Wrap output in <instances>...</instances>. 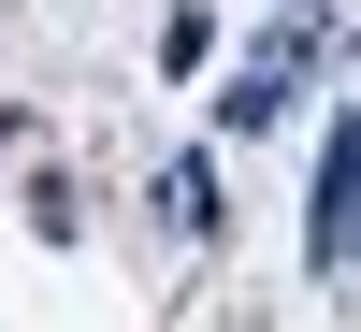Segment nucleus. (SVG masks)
<instances>
[{
  "label": "nucleus",
  "mask_w": 361,
  "mask_h": 332,
  "mask_svg": "<svg viewBox=\"0 0 361 332\" xmlns=\"http://www.w3.org/2000/svg\"><path fill=\"white\" fill-rule=\"evenodd\" d=\"M289 15H304V0H289Z\"/></svg>",
  "instance_id": "5"
},
{
  "label": "nucleus",
  "mask_w": 361,
  "mask_h": 332,
  "mask_svg": "<svg viewBox=\"0 0 361 332\" xmlns=\"http://www.w3.org/2000/svg\"><path fill=\"white\" fill-rule=\"evenodd\" d=\"M145 202H159V217L202 246V231H217V159H159V188H145Z\"/></svg>",
  "instance_id": "3"
},
{
  "label": "nucleus",
  "mask_w": 361,
  "mask_h": 332,
  "mask_svg": "<svg viewBox=\"0 0 361 332\" xmlns=\"http://www.w3.org/2000/svg\"><path fill=\"white\" fill-rule=\"evenodd\" d=\"M318 44H333V29H318V0H304V15H289V29H275L260 58H231V73H217V130H231V145H260V130H275L289 102H304Z\"/></svg>",
  "instance_id": "1"
},
{
  "label": "nucleus",
  "mask_w": 361,
  "mask_h": 332,
  "mask_svg": "<svg viewBox=\"0 0 361 332\" xmlns=\"http://www.w3.org/2000/svg\"><path fill=\"white\" fill-rule=\"evenodd\" d=\"M202 58H217V15H202V0H173V15H159V73H202Z\"/></svg>",
  "instance_id": "4"
},
{
  "label": "nucleus",
  "mask_w": 361,
  "mask_h": 332,
  "mask_svg": "<svg viewBox=\"0 0 361 332\" xmlns=\"http://www.w3.org/2000/svg\"><path fill=\"white\" fill-rule=\"evenodd\" d=\"M304 260H318V275H361V116H333V145H318V202H304Z\"/></svg>",
  "instance_id": "2"
}]
</instances>
